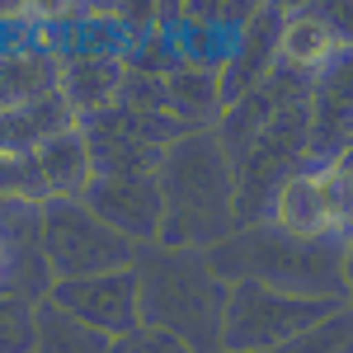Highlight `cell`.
<instances>
[{"label":"cell","instance_id":"29","mask_svg":"<svg viewBox=\"0 0 353 353\" xmlns=\"http://www.w3.org/2000/svg\"><path fill=\"white\" fill-rule=\"evenodd\" d=\"M349 306H353V301H349Z\"/></svg>","mask_w":353,"mask_h":353},{"label":"cell","instance_id":"18","mask_svg":"<svg viewBox=\"0 0 353 353\" xmlns=\"http://www.w3.org/2000/svg\"><path fill=\"white\" fill-rule=\"evenodd\" d=\"M0 198L24 203V208H43L52 198L43 184V170H38V151L33 156H0Z\"/></svg>","mask_w":353,"mask_h":353},{"label":"cell","instance_id":"16","mask_svg":"<svg viewBox=\"0 0 353 353\" xmlns=\"http://www.w3.org/2000/svg\"><path fill=\"white\" fill-rule=\"evenodd\" d=\"M269 221L283 226V231H292V236H334V231H330V212H325V198H321L316 170H301V174H292V179L283 184Z\"/></svg>","mask_w":353,"mask_h":353},{"label":"cell","instance_id":"2","mask_svg":"<svg viewBox=\"0 0 353 353\" xmlns=\"http://www.w3.org/2000/svg\"><path fill=\"white\" fill-rule=\"evenodd\" d=\"M165 250H212L236 236V170L217 128L184 132L161 165Z\"/></svg>","mask_w":353,"mask_h":353},{"label":"cell","instance_id":"15","mask_svg":"<svg viewBox=\"0 0 353 353\" xmlns=\"http://www.w3.org/2000/svg\"><path fill=\"white\" fill-rule=\"evenodd\" d=\"M38 170H43V184L52 198H85L90 179H94V165H90V141L81 128L52 137L38 146Z\"/></svg>","mask_w":353,"mask_h":353},{"label":"cell","instance_id":"23","mask_svg":"<svg viewBox=\"0 0 353 353\" xmlns=\"http://www.w3.org/2000/svg\"><path fill=\"white\" fill-rule=\"evenodd\" d=\"M113 353H193L184 339H174L170 330H151V325H141L132 330L128 339H118L113 344Z\"/></svg>","mask_w":353,"mask_h":353},{"label":"cell","instance_id":"1","mask_svg":"<svg viewBox=\"0 0 353 353\" xmlns=\"http://www.w3.org/2000/svg\"><path fill=\"white\" fill-rule=\"evenodd\" d=\"M208 264L221 283H264L273 292L306 301H339L344 292V241L339 236H292L283 226H245L231 241L208 250Z\"/></svg>","mask_w":353,"mask_h":353},{"label":"cell","instance_id":"20","mask_svg":"<svg viewBox=\"0 0 353 353\" xmlns=\"http://www.w3.org/2000/svg\"><path fill=\"white\" fill-rule=\"evenodd\" d=\"M269 353H353V306H339L330 321H321L316 330H306Z\"/></svg>","mask_w":353,"mask_h":353},{"label":"cell","instance_id":"5","mask_svg":"<svg viewBox=\"0 0 353 353\" xmlns=\"http://www.w3.org/2000/svg\"><path fill=\"white\" fill-rule=\"evenodd\" d=\"M339 311V301H306L264 283H231L221 311V353H269Z\"/></svg>","mask_w":353,"mask_h":353},{"label":"cell","instance_id":"27","mask_svg":"<svg viewBox=\"0 0 353 353\" xmlns=\"http://www.w3.org/2000/svg\"><path fill=\"white\" fill-rule=\"evenodd\" d=\"M344 156H353V141H349V151H344Z\"/></svg>","mask_w":353,"mask_h":353},{"label":"cell","instance_id":"7","mask_svg":"<svg viewBox=\"0 0 353 353\" xmlns=\"http://www.w3.org/2000/svg\"><path fill=\"white\" fill-rule=\"evenodd\" d=\"M52 306L66 316H76L81 325L109 334L113 344L141 330V288H137V269L123 273H99V278H81V283H57Z\"/></svg>","mask_w":353,"mask_h":353},{"label":"cell","instance_id":"13","mask_svg":"<svg viewBox=\"0 0 353 353\" xmlns=\"http://www.w3.org/2000/svg\"><path fill=\"white\" fill-rule=\"evenodd\" d=\"M165 94H170V118L184 132H208L226 113L217 66H179L174 76H165Z\"/></svg>","mask_w":353,"mask_h":353},{"label":"cell","instance_id":"26","mask_svg":"<svg viewBox=\"0 0 353 353\" xmlns=\"http://www.w3.org/2000/svg\"><path fill=\"white\" fill-rule=\"evenodd\" d=\"M0 269H5V245H0Z\"/></svg>","mask_w":353,"mask_h":353},{"label":"cell","instance_id":"28","mask_svg":"<svg viewBox=\"0 0 353 353\" xmlns=\"http://www.w3.org/2000/svg\"><path fill=\"white\" fill-rule=\"evenodd\" d=\"M349 236H353V231H349ZM349 236H344V241H349Z\"/></svg>","mask_w":353,"mask_h":353},{"label":"cell","instance_id":"17","mask_svg":"<svg viewBox=\"0 0 353 353\" xmlns=\"http://www.w3.org/2000/svg\"><path fill=\"white\" fill-rule=\"evenodd\" d=\"M38 353H113V339L81 325L61 306L43 301L38 306Z\"/></svg>","mask_w":353,"mask_h":353},{"label":"cell","instance_id":"3","mask_svg":"<svg viewBox=\"0 0 353 353\" xmlns=\"http://www.w3.org/2000/svg\"><path fill=\"white\" fill-rule=\"evenodd\" d=\"M137 288H141V325L170 330L193 353H221V311L231 288L212 273L208 250L146 245L137 259Z\"/></svg>","mask_w":353,"mask_h":353},{"label":"cell","instance_id":"6","mask_svg":"<svg viewBox=\"0 0 353 353\" xmlns=\"http://www.w3.org/2000/svg\"><path fill=\"white\" fill-rule=\"evenodd\" d=\"M81 132L90 141L94 179H156L165 151L184 137V128L165 113H141L118 104V109L81 123Z\"/></svg>","mask_w":353,"mask_h":353},{"label":"cell","instance_id":"9","mask_svg":"<svg viewBox=\"0 0 353 353\" xmlns=\"http://www.w3.org/2000/svg\"><path fill=\"white\" fill-rule=\"evenodd\" d=\"M288 10L292 5H273V0L254 5L250 24L241 28L236 48H231L226 66H221V99H226V109L241 104L245 94H254L283 66V24H288Z\"/></svg>","mask_w":353,"mask_h":353},{"label":"cell","instance_id":"19","mask_svg":"<svg viewBox=\"0 0 353 353\" xmlns=\"http://www.w3.org/2000/svg\"><path fill=\"white\" fill-rule=\"evenodd\" d=\"M0 353H38V306L0 292Z\"/></svg>","mask_w":353,"mask_h":353},{"label":"cell","instance_id":"10","mask_svg":"<svg viewBox=\"0 0 353 353\" xmlns=\"http://www.w3.org/2000/svg\"><path fill=\"white\" fill-rule=\"evenodd\" d=\"M81 203L104 226H113L118 236H128L141 250L146 245H161V231H165L161 179H90Z\"/></svg>","mask_w":353,"mask_h":353},{"label":"cell","instance_id":"25","mask_svg":"<svg viewBox=\"0 0 353 353\" xmlns=\"http://www.w3.org/2000/svg\"><path fill=\"white\" fill-rule=\"evenodd\" d=\"M344 292H349V301H353V236L344 241Z\"/></svg>","mask_w":353,"mask_h":353},{"label":"cell","instance_id":"11","mask_svg":"<svg viewBox=\"0 0 353 353\" xmlns=\"http://www.w3.org/2000/svg\"><path fill=\"white\" fill-rule=\"evenodd\" d=\"M123 85H128V61L123 57H66L57 94L66 99V109L81 123H90L99 113L118 109Z\"/></svg>","mask_w":353,"mask_h":353},{"label":"cell","instance_id":"8","mask_svg":"<svg viewBox=\"0 0 353 353\" xmlns=\"http://www.w3.org/2000/svg\"><path fill=\"white\" fill-rule=\"evenodd\" d=\"M353 141V48H339L311 85V146L306 170H330Z\"/></svg>","mask_w":353,"mask_h":353},{"label":"cell","instance_id":"4","mask_svg":"<svg viewBox=\"0 0 353 353\" xmlns=\"http://www.w3.org/2000/svg\"><path fill=\"white\" fill-rule=\"evenodd\" d=\"M38 231H43V254H48L52 283L123 273L137 269V259H141V245L104 226L81 198H48L38 208Z\"/></svg>","mask_w":353,"mask_h":353},{"label":"cell","instance_id":"22","mask_svg":"<svg viewBox=\"0 0 353 353\" xmlns=\"http://www.w3.org/2000/svg\"><path fill=\"white\" fill-rule=\"evenodd\" d=\"M123 109H141V113H165L170 118V94H165V76H141V71H128V85H123Z\"/></svg>","mask_w":353,"mask_h":353},{"label":"cell","instance_id":"21","mask_svg":"<svg viewBox=\"0 0 353 353\" xmlns=\"http://www.w3.org/2000/svg\"><path fill=\"white\" fill-rule=\"evenodd\" d=\"M316 179H321V198L330 212V231L344 241L353 231V174L344 165H330V170H316Z\"/></svg>","mask_w":353,"mask_h":353},{"label":"cell","instance_id":"14","mask_svg":"<svg viewBox=\"0 0 353 353\" xmlns=\"http://www.w3.org/2000/svg\"><path fill=\"white\" fill-rule=\"evenodd\" d=\"M334 52H339V38L321 14V5H292L288 24H283V66L316 76Z\"/></svg>","mask_w":353,"mask_h":353},{"label":"cell","instance_id":"24","mask_svg":"<svg viewBox=\"0 0 353 353\" xmlns=\"http://www.w3.org/2000/svg\"><path fill=\"white\" fill-rule=\"evenodd\" d=\"M321 14L330 19L334 38H339V48H353V0H349V5H321Z\"/></svg>","mask_w":353,"mask_h":353},{"label":"cell","instance_id":"12","mask_svg":"<svg viewBox=\"0 0 353 353\" xmlns=\"http://www.w3.org/2000/svg\"><path fill=\"white\" fill-rule=\"evenodd\" d=\"M57 85H61V57H52L38 38L0 52V113L38 104L57 94Z\"/></svg>","mask_w":353,"mask_h":353}]
</instances>
